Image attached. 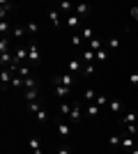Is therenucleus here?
Wrapping results in <instances>:
<instances>
[{
	"label": "nucleus",
	"mask_w": 138,
	"mask_h": 154,
	"mask_svg": "<svg viewBox=\"0 0 138 154\" xmlns=\"http://www.w3.org/2000/svg\"><path fill=\"white\" fill-rule=\"evenodd\" d=\"M53 85H67V88H72L74 85V76L72 74H60V76H53L51 78Z\"/></svg>",
	"instance_id": "nucleus-1"
},
{
	"label": "nucleus",
	"mask_w": 138,
	"mask_h": 154,
	"mask_svg": "<svg viewBox=\"0 0 138 154\" xmlns=\"http://www.w3.org/2000/svg\"><path fill=\"white\" fill-rule=\"evenodd\" d=\"M0 81H2V90H5V88H9V85H12L14 74H12L9 69H2V74H0Z\"/></svg>",
	"instance_id": "nucleus-2"
},
{
	"label": "nucleus",
	"mask_w": 138,
	"mask_h": 154,
	"mask_svg": "<svg viewBox=\"0 0 138 154\" xmlns=\"http://www.w3.org/2000/svg\"><path fill=\"white\" fill-rule=\"evenodd\" d=\"M78 71H83V64L78 60H69L67 62V74H78Z\"/></svg>",
	"instance_id": "nucleus-3"
},
{
	"label": "nucleus",
	"mask_w": 138,
	"mask_h": 154,
	"mask_svg": "<svg viewBox=\"0 0 138 154\" xmlns=\"http://www.w3.org/2000/svg\"><path fill=\"white\" fill-rule=\"evenodd\" d=\"M69 122L78 124L81 122V106H72V113H69Z\"/></svg>",
	"instance_id": "nucleus-4"
},
{
	"label": "nucleus",
	"mask_w": 138,
	"mask_h": 154,
	"mask_svg": "<svg viewBox=\"0 0 138 154\" xmlns=\"http://www.w3.org/2000/svg\"><path fill=\"white\" fill-rule=\"evenodd\" d=\"M108 108H111V113L120 115V113H122V101H120V99H111V101H108Z\"/></svg>",
	"instance_id": "nucleus-5"
},
{
	"label": "nucleus",
	"mask_w": 138,
	"mask_h": 154,
	"mask_svg": "<svg viewBox=\"0 0 138 154\" xmlns=\"http://www.w3.org/2000/svg\"><path fill=\"white\" fill-rule=\"evenodd\" d=\"M87 46H90V51H94V53H97V51H101V48H104V42H101V39H99V37H94V39H92V42H87Z\"/></svg>",
	"instance_id": "nucleus-6"
},
{
	"label": "nucleus",
	"mask_w": 138,
	"mask_h": 154,
	"mask_svg": "<svg viewBox=\"0 0 138 154\" xmlns=\"http://www.w3.org/2000/svg\"><path fill=\"white\" fill-rule=\"evenodd\" d=\"M48 19H51L53 28H60V26H62V21H60V14L55 12V9H51V12H48Z\"/></svg>",
	"instance_id": "nucleus-7"
},
{
	"label": "nucleus",
	"mask_w": 138,
	"mask_h": 154,
	"mask_svg": "<svg viewBox=\"0 0 138 154\" xmlns=\"http://www.w3.org/2000/svg\"><path fill=\"white\" fill-rule=\"evenodd\" d=\"M69 131H72V127H69L67 122H60L58 124V134L62 136V138H69Z\"/></svg>",
	"instance_id": "nucleus-8"
},
{
	"label": "nucleus",
	"mask_w": 138,
	"mask_h": 154,
	"mask_svg": "<svg viewBox=\"0 0 138 154\" xmlns=\"http://www.w3.org/2000/svg\"><path fill=\"white\" fill-rule=\"evenodd\" d=\"M30 149H32V154H41V147H39V138H37V136H32V138H30Z\"/></svg>",
	"instance_id": "nucleus-9"
},
{
	"label": "nucleus",
	"mask_w": 138,
	"mask_h": 154,
	"mask_svg": "<svg viewBox=\"0 0 138 154\" xmlns=\"http://www.w3.org/2000/svg\"><path fill=\"white\" fill-rule=\"evenodd\" d=\"M37 88V78L30 76V78H23V90H35Z\"/></svg>",
	"instance_id": "nucleus-10"
},
{
	"label": "nucleus",
	"mask_w": 138,
	"mask_h": 154,
	"mask_svg": "<svg viewBox=\"0 0 138 154\" xmlns=\"http://www.w3.org/2000/svg\"><path fill=\"white\" fill-rule=\"evenodd\" d=\"M55 94L58 97H69L72 94V88H67V85H55Z\"/></svg>",
	"instance_id": "nucleus-11"
},
{
	"label": "nucleus",
	"mask_w": 138,
	"mask_h": 154,
	"mask_svg": "<svg viewBox=\"0 0 138 154\" xmlns=\"http://www.w3.org/2000/svg\"><path fill=\"white\" fill-rule=\"evenodd\" d=\"M37 94H39V88H35V90H23V97H26L28 101H37Z\"/></svg>",
	"instance_id": "nucleus-12"
},
{
	"label": "nucleus",
	"mask_w": 138,
	"mask_h": 154,
	"mask_svg": "<svg viewBox=\"0 0 138 154\" xmlns=\"http://www.w3.org/2000/svg\"><path fill=\"white\" fill-rule=\"evenodd\" d=\"M28 48H30V58H28V60L37 62V60L41 58V55H39V51H37V44H28Z\"/></svg>",
	"instance_id": "nucleus-13"
},
{
	"label": "nucleus",
	"mask_w": 138,
	"mask_h": 154,
	"mask_svg": "<svg viewBox=\"0 0 138 154\" xmlns=\"http://www.w3.org/2000/svg\"><path fill=\"white\" fill-rule=\"evenodd\" d=\"M92 35H94V30H92L90 26H85V28H83V32H81V37H83V42H92V39H94Z\"/></svg>",
	"instance_id": "nucleus-14"
},
{
	"label": "nucleus",
	"mask_w": 138,
	"mask_h": 154,
	"mask_svg": "<svg viewBox=\"0 0 138 154\" xmlns=\"http://www.w3.org/2000/svg\"><path fill=\"white\" fill-rule=\"evenodd\" d=\"M136 120H138V115L133 113V110H131V113H124V117H122V122H124V124H136Z\"/></svg>",
	"instance_id": "nucleus-15"
},
{
	"label": "nucleus",
	"mask_w": 138,
	"mask_h": 154,
	"mask_svg": "<svg viewBox=\"0 0 138 154\" xmlns=\"http://www.w3.org/2000/svg\"><path fill=\"white\" fill-rule=\"evenodd\" d=\"M106 46H108L111 51H118V48H120V39L118 37H111L108 42H106Z\"/></svg>",
	"instance_id": "nucleus-16"
},
{
	"label": "nucleus",
	"mask_w": 138,
	"mask_h": 154,
	"mask_svg": "<svg viewBox=\"0 0 138 154\" xmlns=\"http://www.w3.org/2000/svg\"><path fill=\"white\" fill-rule=\"evenodd\" d=\"M16 74H19L21 78H30V76H32V74H30V67H28V64H23V67H19V71H16Z\"/></svg>",
	"instance_id": "nucleus-17"
},
{
	"label": "nucleus",
	"mask_w": 138,
	"mask_h": 154,
	"mask_svg": "<svg viewBox=\"0 0 138 154\" xmlns=\"http://www.w3.org/2000/svg\"><path fill=\"white\" fill-rule=\"evenodd\" d=\"M83 99H87V101H92V99H97V92L92 90V88H85V90H83Z\"/></svg>",
	"instance_id": "nucleus-18"
},
{
	"label": "nucleus",
	"mask_w": 138,
	"mask_h": 154,
	"mask_svg": "<svg viewBox=\"0 0 138 154\" xmlns=\"http://www.w3.org/2000/svg\"><path fill=\"white\" fill-rule=\"evenodd\" d=\"M90 12V5H76V16H85Z\"/></svg>",
	"instance_id": "nucleus-19"
},
{
	"label": "nucleus",
	"mask_w": 138,
	"mask_h": 154,
	"mask_svg": "<svg viewBox=\"0 0 138 154\" xmlns=\"http://www.w3.org/2000/svg\"><path fill=\"white\" fill-rule=\"evenodd\" d=\"M9 9H12V2H9V0H2V2H0V14L5 16V14L9 12Z\"/></svg>",
	"instance_id": "nucleus-20"
},
{
	"label": "nucleus",
	"mask_w": 138,
	"mask_h": 154,
	"mask_svg": "<svg viewBox=\"0 0 138 154\" xmlns=\"http://www.w3.org/2000/svg\"><path fill=\"white\" fill-rule=\"evenodd\" d=\"M87 115H90V117L99 115V106H97V103H90V106H87Z\"/></svg>",
	"instance_id": "nucleus-21"
},
{
	"label": "nucleus",
	"mask_w": 138,
	"mask_h": 154,
	"mask_svg": "<svg viewBox=\"0 0 138 154\" xmlns=\"http://www.w3.org/2000/svg\"><path fill=\"white\" fill-rule=\"evenodd\" d=\"M26 32H28V28H26V26H19V28H14V37L21 39L23 35H26Z\"/></svg>",
	"instance_id": "nucleus-22"
},
{
	"label": "nucleus",
	"mask_w": 138,
	"mask_h": 154,
	"mask_svg": "<svg viewBox=\"0 0 138 154\" xmlns=\"http://www.w3.org/2000/svg\"><path fill=\"white\" fill-rule=\"evenodd\" d=\"M7 48H9V39L2 37V39H0V55H2V53H7Z\"/></svg>",
	"instance_id": "nucleus-23"
},
{
	"label": "nucleus",
	"mask_w": 138,
	"mask_h": 154,
	"mask_svg": "<svg viewBox=\"0 0 138 154\" xmlns=\"http://www.w3.org/2000/svg\"><path fill=\"white\" fill-rule=\"evenodd\" d=\"M28 108H30V113H35V115H37V113L41 110V103H39V101H30V106H28Z\"/></svg>",
	"instance_id": "nucleus-24"
},
{
	"label": "nucleus",
	"mask_w": 138,
	"mask_h": 154,
	"mask_svg": "<svg viewBox=\"0 0 138 154\" xmlns=\"http://www.w3.org/2000/svg\"><path fill=\"white\" fill-rule=\"evenodd\" d=\"M28 32H30V35H37V32H39V26H37V23H35V21H30V23H28Z\"/></svg>",
	"instance_id": "nucleus-25"
},
{
	"label": "nucleus",
	"mask_w": 138,
	"mask_h": 154,
	"mask_svg": "<svg viewBox=\"0 0 138 154\" xmlns=\"http://www.w3.org/2000/svg\"><path fill=\"white\" fill-rule=\"evenodd\" d=\"M94 58H97V53H94V51H90V48H87V51L83 53V60H85V62H92Z\"/></svg>",
	"instance_id": "nucleus-26"
},
{
	"label": "nucleus",
	"mask_w": 138,
	"mask_h": 154,
	"mask_svg": "<svg viewBox=\"0 0 138 154\" xmlns=\"http://www.w3.org/2000/svg\"><path fill=\"white\" fill-rule=\"evenodd\" d=\"M35 117H37V122H46V120H48V113H46V108H41Z\"/></svg>",
	"instance_id": "nucleus-27"
},
{
	"label": "nucleus",
	"mask_w": 138,
	"mask_h": 154,
	"mask_svg": "<svg viewBox=\"0 0 138 154\" xmlns=\"http://www.w3.org/2000/svg\"><path fill=\"white\" fill-rule=\"evenodd\" d=\"M67 26H69V28H76V26H78V16H76V14H72V16L67 19Z\"/></svg>",
	"instance_id": "nucleus-28"
},
{
	"label": "nucleus",
	"mask_w": 138,
	"mask_h": 154,
	"mask_svg": "<svg viewBox=\"0 0 138 154\" xmlns=\"http://www.w3.org/2000/svg\"><path fill=\"white\" fill-rule=\"evenodd\" d=\"M108 101H111L108 97H104V94H97V106H106Z\"/></svg>",
	"instance_id": "nucleus-29"
},
{
	"label": "nucleus",
	"mask_w": 138,
	"mask_h": 154,
	"mask_svg": "<svg viewBox=\"0 0 138 154\" xmlns=\"http://www.w3.org/2000/svg\"><path fill=\"white\" fill-rule=\"evenodd\" d=\"M60 113H62V115H69V113H72V106H69V103H60Z\"/></svg>",
	"instance_id": "nucleus-30"
},
{
	"label": "nucleus",
	"mask_w": 138,
	"mask_h": 154,
	"mask_svg": "<svg viewBox=\"0 0 138 154\" xmlns=\"http://www.w3.org/2000/svg\"><path fill=\"white\" fill-rule=\"evenodd\" d=\"M92 71H94V67H92V64H85L81 74H83V76H92Z\"/></svg>",
	"instance_id": "nucleus-31"
},
{
	"label": "nucleus",
	"mask_w": 138,
	"mask_h": 154,
	"mask_svg": "<svg viewBox=\"0 0 138 154\" xmlns=\"http://www.w3.org/2000/svg\"><path fill=\"white\" fill-rule=\"evenodd\" d=\"M12 88H23V78H21V76H14V81H12Z\"/></svg>",
	"instance_id": "nucleus-32"
},
{
	"label": "nucleus",
	"mask_w": 138,
	"mask_h": 154,
	"mask_svg": "<svg viewBox=\"0 0 138 154\" xmlns=\"http://www.w3.org/2000/svg\"><path fill=\"white\" fill-rule=\"evenodd\" d=\"M127 134H129V136H136L138 134V127H136V124H127Z\"/></svg>",
	"instance_id": "nucleus-33"
},
{
	"label": "nucleus",
	"mask_w": 138,
	"mask_h": 154,
	"mask_svg": "<svg viewBox=\"0 0 138 154\" xmlns=\"http://www.w3.org/2000/svg\"><path fill=\"white\" fill-rule=\"evenodd\" d=\"M129 83H131V85H138V71H131V74H129Z\"/></svg>",
	"instance_id": "nucleus-34"
},
{
	"label": "nucleus",
	"mask_w": 138,
	"mask_h": 154,
	"mask_svg": "<svg viewBox=\"0 0 138 154\" xmlns=\"http://www.w3.org/2000/svg\"><path fill=\"white\" fill-rule=\"evenodd\" d=\"M72 2H69V0H62V2H60V9H62V12H67V9H72Z\"/></svg>",
	"instance_id": "nucleus-35"
},
{
	"label": "nucleus",
	"mask_w": 138,
	"mask_h": 154,
	"mask_svg": "<svg viewBox=\"0 0 138 154\" xmlns=\"http://www.w3.org/2000/svg\"><path fill=\"white\" fill-rule=\"evenodd\" d=\"M108 143H111V145H122V138H120V136H111Z\"/></svg>",
	"instance_id": "nucleus-36"
},
{
	"label": "nucleus",
	"mask_w": 138,
	"mask_h": 154,
	"mask_svg": "<svg viewBox=\"0 0 138 154\" xmlns=\"http://www.w3.org/2000/svg\"><path fill=\"white\" fill-rule=\"evenodd\" d=\"M72 44H74V46L83 44V37H81V35H74V37H72Z\"/></svg>",
	"instance_id": "nucleus-37"
},
{
	"label": "nucleus",
	"mask_w": 138,
	"mask_h": 154,
	"mask_svg": "<svg viewBox=\"0 0 138 154\" xmlns=\"http://www.w3.org/2000/svg\"><path fill=\"white\" fill-rule=\"evenodd\" d=\"M106 58H108V51H104V48L97 51V60H106Z\"/></svg>",
	"instance_id": "nucleus-38"
},
{
	"label": "nucleus",
	"mask_w": 138,
	"mask_h": 154,
	"mask_svg": "<svg viewBox=\"0 0 138 154\" xmlns=\"http://www.w3.org/2000/svg\"><path fill=\"white\" fill-rule=\"evenodd\" d=\"M7 30H9V23H7V21H2V23H0V32H2V37H5Z\"/></svg>",
	"instance_id": "nucleus-39"
},
{
	"label": "nucleus",
	"mask_w": 138,
	"mask_h": 154,
	"mask_svg": "<svg viewBox=\"0 0 138 154\" xmlns=\"http://www.w3.org/2000/svg\"><path fill=\"white\" fill-rule=\"evenodd\" d=\"M122 145L124 147H133V138H122Z\"/></svg>",
	"instance_id": "nucleus-40"
},
{
	"label": "nucleus",
	"mask_w": 138,
	"mask_h": 154,
	"mask_svg": "<svg viewBox=\"0 0 138 154\" xmlns=\"http://www.w3.org/2000/svg\"><path fill=\"white\" fill-rule=\"evenodd\" d=\"M129 14H131L133 21H138V7H131V9H129Z\"/></svg>",
	"instance_id": "nucleus-41"
},
{
	"label": "nucleus",
	"mask_w": 138,
	"mask_h": 154,
	"mask_svg": "<svg viewBox=\"0 0 138 154\" xmlns=\"http://www.w3.org/2000/svg\"><path fill=\"white\" fill-rule=\"evenodd\" d=\"M58 154H69V149H67V147H60V149H58Z\"/></svg>",
	"instance_id": "nucleus-42"
},
{
	"label": "nucleus",
	"mask_w": 138,
	"mask_h": 154,
	"mask_svg": "<svg viewBox=\"0 0 138 154\" xmlns=\"http://www.w3.org/2000/svg\"><path fill=\"white\" fill-rule=\"evenodd\" d=\"M131 154H138V145H136V147H133V149H131Z\"/></svg>",
	"instance_id": "nucleus-43"
}]
</instances>
